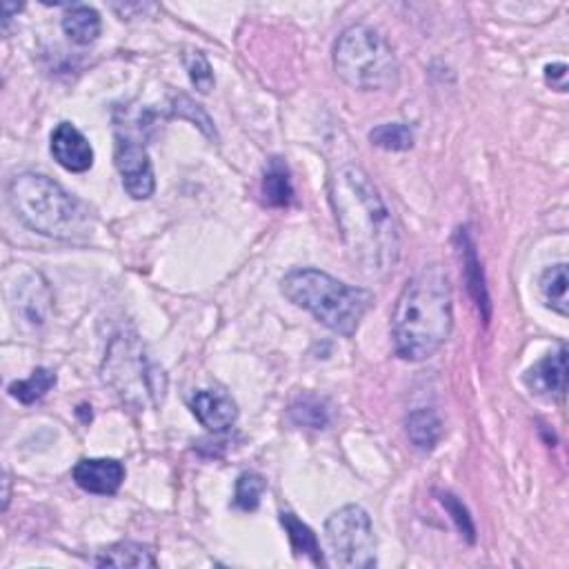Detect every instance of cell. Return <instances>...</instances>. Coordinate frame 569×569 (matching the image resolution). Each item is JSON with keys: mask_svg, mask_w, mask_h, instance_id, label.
Returning <instances> with one entry per match:
<instances>
[{"mask_svg": "<svg viewBox=\"0 0 569 569\" xmlns=\"http://www.w3.org/2000/svg\"><path fill=\"white\" fill-rule=\"evenodd\" d=\"M338 232L354 265L367 276L392 272L401 254V236L392 209L361 167L345 165L329 185Z\"/></svg>", "mask_w": 569, "mask_h": 569, "instance_id": "obj_1", "label": "cell"}, {"mask_svg": "<svg viewBox=\"0 0 569 569\" xmlns=\"http://www.w3.org/2000/svg\"><path fill=\"white\" fill-rule=\"evenodd\" d=\"M454 298L441 265L423 267L405 283L392 314V341L403 361L432 358L452 334Z\"/></svg>", "mask_w": 569, "mask_h": 569, "instance_id": "obj_2", "label": "cell"}, {"mask_svg": "<svg viewBox=\"0 0 569 569\" xmlns=\"http://www.w3.org/2000/svg\"><path fill=\"white\" fill-rule=\"evenodd\" d=\"M287 301L312 314L318 323L345 338L354 336L374 305L369 289L347 285L321 269L301 267L287 272L281 281Z\"/></svg>", "mask_w": 569, "mask_h": 569, "instance_id": "obj_3", "label": "cell"}, {"mask_svg": "<svg viewBox=\"0 0 569 569\" xmlns=\"http://www.w3.org/2000/svg\"><path fill=\"white\" fill-rule=\"evenodd\" d=\"M9 205L32 232L76 241L89 234V209L43 174H21L9 183Z\"/></svg>", "mask_w": 569, "mask_h": 569, "instance_id": "obj_4", "label": "cell"}, {"mask_svg": "<svg viewBox=\"0 0 569 569\" xmlns=\"http://www.w3.org/2000/svg\"><path fill=\"white\" fill-rule=\"evenodd\" d=\"M334 69L358 92H387L398 85L401 76L392 45L367 25H352L338 36Z\"/></svg>", "mask_w": 569, "mask_h": 569, "instance_id": "obj_5", "label": "cell"}, {"mask_svg": "<svg viewBox=\"0 0 569 569\" xmlns=\"http://www.w3.org/2000/svg\"><path fill=\"white\" fill-rule=\"evenodd\" d=\"M103 381L136 409L158 407L165 401L167 376L154 361H149L136 336L114 338L103 363Z\"/></svg>", "mask_w": 569, "mask_h": 569, "instance_id": "obj_6", "label": "cell"}, {"mask_svg": "<svg viewBox=\"0 0 569 569\" xmlns=\"http://www.w3.org/2000/svg\"><path fill=\"white\" fill-rule=\"evenodd\" d=\"M325 545L329 565L343 569L376 567L374 525L361 505H345L327 518Z\"/></svg>", "mask_w": 569, "mask_h": 569, "instance_id": "obj_7", "label": "cell"}, {"mask_svg": "<svg viewBox=\"0 0 569 569\" xmlns=\"http://www.w3.org/2000/svg\"><path fill=\"white\" fill-rule=\"evenodd\" d=\"M114 163L118 174L123 178L125 192L134 201H147L156 189L152 158L147 154V147L136 141L129 134H116L114 145Z\"/></svg>", "mask_w": 569, "mask_h": 569, "instance_id": "obj_8", "label": "cell"}, {"mask_svg": "<svg viewBox=\"0 0 569 569\" xmlns=\"http://www.w3.org/2000/svg\"><path fill=\"white\" fill-rule=\"evenodd\" d=\"M49 149H52L54 161L67 172L83 174L94 165V147L89 145L81 129L72 123L56 125Z\"/></svg>", "mask_w": 569, "mask_h": 569, "instance_id": "obj_9", "label": "cell"}, {"mask_svg": "<svg viewBox=\"0 0 569 569\" xmlns=\"http://www.w3.org/2000/svg\"><path fill=\"white\" fill-rule=\"evenodd\" d=\"M72 478L89 494L114 496L125 481V467L116 458H83L72 469Z\"/></svg>", "mask_w": 569, "mask_h": 569, "instance_id": "obj_10", "label": "cell"}, {"mask_svg": "<svg viewBox=\"0 0 569 569\" xmlns=\"http://www.w3.org/2000/svg\"><path fill=\"white\" fill-rule=\"evenodd\" d=\"M189 409H192L196 421L214 434L227 432L238 418L236 401L223 389H201L192 396Z\"/></svg>", "mask_w": 569, "mask_h": 569, "instance_id": "obj_11", "label": "cell"}, {"mask_svg": "<svg viewBox=\"0 0 569 569\" xmlns=\"http://www.w3.org/2000/svg\"><path fill=\"white\" fill-rule=\"evenodd\" d=\"M527 387L549 398H563L567 392V349L545 356L541 363L529 369L525 376Z\"/></svg>", "mask_w": 569, "mask_h": 569, "instance_id": "obj_12", "label": "cell"}, {"mask_svg": "<svg viewBox=\"0 0 569 569\" xmlns=\"http://www.w3.org/2000/svg\"><path fill=\"white\" fill-rule=\"evenodd\" d=\"M458 238H461V254H463V269H465V281H467V289L469 294L474 296V301L478 305V309L483 312L485 323L489 321V294H487V285H485V276L481 269V261H478L476 247L474 241L469 238L467 232H458Z\"/></svg>", "mask_w": 569, "mask_h": 569, "instance_id": "obj_13", "label": "cell"}, {"mask_svg": "<svg viewBox=\"0 0 569 569\" xmlns=\"http://www.w3.org/2000/svg\"><path fill=\"white\" fill-rule=\"evenodd\" d=\"M101 14L89 5L69 7L63 16V32L76 45H89L101 36Z\"/></svg>", "mask_w": 569, "mask_h": 569, "instance_id": "obj_14", "label": "cell"}, {"mask_svg": "<svg viewBox=\"0 0 569 569\" xmlns=\"http://www.w3.org/2000/svg\"><path fill=\"white\" fill-rule=\"evenodd\" d=\"M263 201L269 207H287L294 201L292 174L283 158H272L263 176Z\"/></svg>", "mask_w": 569, "mask_h": 569, "instance_id": "obj_15", "label": "cell"}, {"mask_svg": "<svg viewBox=\"0 0 569 569\" xmlns=\"http://www.w3.org/2000/svg\"><path fill=\"white\" fill-rule=\"evenodd\" d=\"M407 436L416 449L421 452H432V449L441 443L443 436V423L432 409H416L407 416Z\"/></svg>", "mask_w": 569, "mask_h": 569, "instance_id": "obj_16", "label": "cell"}, {"mask_svg": "<svg viewBox=\"0 0 569 569\" xmlns=\"http://www.w3.org/2000/svg\"><path fill=\"white\" fill-rule=\"evenodd\" d=\"M98 567H156V558L152 556V552L141 543H132V541H123L116 543L96 558Z\"/></svg>", "mask_w": 569, "mask_h": 569, "instance_id": "obj_17", "label": "cell"}, {"mask_svg": "<svg viewBox=\"0 0 569 569\" xmlns=\"http://www.w3.org/2000/svg\"><path fill=\"white\" fill-rule=\"evenodd\" d=\"M281 523L289 536V543L294 547V552L307 556L314 565H323L321 543H318V538L312 529L292 512H281Z\"/></svg>", "mask_w": 569, "mask_h": 569, "instance_id": "obj_18", "label": "cell"}, {"mask_svg": "<svg viewBox=\"0 0 569 569\" xmlns=\"http://www.w3.org/2000/svg\"><path fill=\"white\" fill-rule=\"evenodd\" d=\"M538 285H541L547 307H552L556 314L567 316V265L561 263L545 269Z\"/></svg>", "mask_w": 569, "mask_h": 569, "instance_id": "obj_19", "label": "cell"}, {"mask_svg": "<svg viewBox=\"0 0 569 569\" xmlns=\"http://www.w3.org/2000/svg\"><path fill=\"white\" fill-rule=\"evenodd\" d=\"M18 301H21V314L27 318L32 325L45 323L47 309H49V292L45 283H41V276L32 274L29 276L27 289H23L18 294Z\"/></svg>", "mask_w": 569, "mask_h": 569, "instance_id": "obj_20", "label": "cell"}, {"mask_svg": "<svg viewBox=\"0 0 569 569\" xmlns=\"http://www.w3.org/2000/svg\"><path fill=\"white\" fill-rule=\"evenodd\" d=\"M56 385V374L47 367H38L36 372L25 378V381H16L9 385V394H12L16 401H21L23 405H32Z\"/></svg>", "mask_w": 569, "mask_h": 569, "instance_id": "obj_21", "label": "cell"}, {"mask_svg": "<svg viewBox=\"0 0 569 569\" xmlns=\"http://www.w3.org/2000/svg\"><path fill=\"white\" fill-rule=\"evenodd\" d=\"M289 423L296 427L325 429L329 425V412L325 401L316 396H301L289 407Z\"/></svg>", "mask_w": 569, "mask_h": 569, "instance_id": "obj_22", "label": "cell"}, {"mask_svg": "<svg viewBox=\"0 0 569 569\" xmlns=\"http://www.w3.org/2000/svg\"><path fill=\"white\" fill-rule=\"evenodd\" d=\"M369 141L387 152H407L414 145V132L403 123H383L369 132Z\"/></svg>", "mask_w": 569, "mask_h": 569, "instance_id": "obj_23", "label": "cell"}, {"mask_svg": "<svg viewBox=\"0 0 569 569\" xmlns=\"http://www.w3.org/2000/svg\"><path fill=\"white\" fill-rule=\"evenodd\" d=\"M265 489L267 483L261 474L256 472L241 474V478L236 481V496H234L236 507L243 509V512H254V509H258V505H261Z\"/></svg>", "mask_w": 569, "mask_h": 569, "instance_id": "obj_24", "label": "cell"}, {"mask_svg": "<svg viewBox=\"0 0 569 569\" xmlns=\"http://www.w3.org/2000/svg\"><path fill=\"white\" fill-rule=\"evenodd\" d=\"M185 69H187V76L192 85L198 89L201 94H209L214 89V72H212V65H209L207 56L203 52H187L185 58Z\"/></svg>", "mask_w": 569, "mask_h": 569, "instance_id": "obj_25", "label": "cell"}, {"mask_svg": "<svg viewBox=\"0 0 569 569\" xmlns=\"http://www.w3.org/2000/svg\"><path fill=\"white\" fill-rule=\"evenodd\" d=\"M438 501H441V505L447 509V514L452 516V521L458 527V532L467 538L469 545H474L476 543V527L472 523V516H469V512H467V507L458 501L454 494H447V492L441 494Z\"/></svg>", "mask_w": 569, "mask_h": 569, "instance_id": "obj_26", "label": "cell"}, {"mask_svg": "<svg viewBox=\"0 0 569 569\" xmlns=\"http://www.w3.org/2000/svg\"><path fill=\"white\" fill-rule=\"evenodd\" d=\"M176 114L181 118H189V121H194L198 127L203 129V134H207L209 138H216V129H214L212 121H209V116L203 112L201 105H194L187 96H181L176 101Z\"/></svg>", "mask_w": 569, "mask_h": 569, "instance_id": "obj_27", "label": "cell"}, {"mask_svg": "<svg viewBox=\"0 0 569 569\" xmlns=\"http://www.w3.org/2000/svg\"><path fill=\"white\" fill-rule=\"evenodd\" d=\"M545 81L552 89L558 92H567V65L565 63H554L545 67Z\"/></svg>", "mask_w": 569, "mask_h": 569, "instance_id": "obj_28", "label": "cell"}]
</instances>
